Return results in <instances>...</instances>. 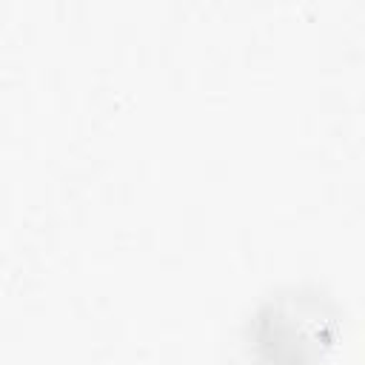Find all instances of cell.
Segmentation results:
<instances>
[{"label":"cell","instance_id":"cell-1","mask_svg":"<svg viewBox=\"0 0 365 365\" xmlns=\"http://www.w3.org/2000/svg\"><path fill=\"white\" fill-rule=\"evenodd\" d=\"M331 342V317L305 297H277L257 308L248 345L265 365H308Z\"/></svg>","mask_w":365,"mask_h":365}]
</instances>
